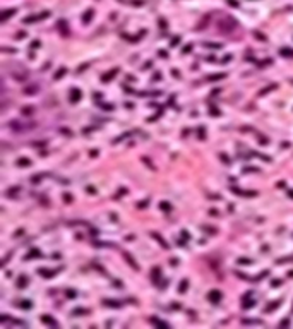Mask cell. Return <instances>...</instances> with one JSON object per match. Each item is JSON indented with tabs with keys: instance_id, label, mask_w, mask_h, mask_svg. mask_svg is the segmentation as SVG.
Instances as JSON below:
<instances>
[{
	"instance_id": "1",
	"label": "cell",
	"mask_w": 293,
	"mask_h": 329,
	"mask_svg": "<svg viewBox=\"0 0 293 329\" xmlns=\"http://www.w3.org/2000/svg\"><path fill=\"white\" fill-rule=\"evenodd\" d=\"M221 297H223V295H221L218 290L209 291V295H207V298H209V302H211V303H218V302L221 300Z\"/></svg>"
},
{
	"instance_id": "2",
	"label": "cell",
	"mask_w": 293,
	"mask_h": 329,
	"mask_svg": "<svg viewBox=\"0 0 293 329\" xmlns=\"http://www.w3.org/2000/svg\"><path fill=\"white\" fill-rule=\"evenodd\" d=\"M117 72H118V69H113V70H111V72H108V74H105V76H103V77H101V79H103V82H106L108 79H111V77H115V74H117Z\"/></svg>"
},
{
	"instance_id": "3",
	"label": "cell",
	"mask_w": 293,
	"mask_h": 329,
	"mask_svg": "<svg viewBox=\"0 0 293 329\" xmlns=\"http://www.w3.org/2000/svg\"><path fill=\"white\" fill-rule=\"evenodd\" d=\"M79 98H81V91H79V89H72V98H70V99L76 103V101H79Z\"/></svg>"
},
{
	"instance_id": "4",
	"label": "cell",
	"mask_w": 293,
	"mask_h": 329,
	"mask_svg": "<svg viewBox=\"0 0 293 329\" xmlns=\"http://www.w3.org/2000/svg\"><path fill=\"white\" fill-rule=\"evenodd\" d=\"M151 235H153V237H154V238H156L158 242H159V243H161V245H163V249H168V243H166V242H165V240H163V238H161V237H159V235H158V233H151Z\"/></svg>"
},
{
	"instance_id": "5",
	"label": "cell",
	"mask_w": 293,
	"mask_h": 329,
	"mask_svg": "<svg viewBox=\"0 0 293 329\" xmlns=\"http://www.w3.org/2000/svg\"><path fill=\"white\" fill-rule=\"evenodd\" d=\"M26 283H28V280H26V276H21L19 280H17V286H19L21 290H22V288H24V285H26Z\"/></svg>"
},
{
	"instance_id": "6",
	"label": "cell",
	"mask_w": 293,
	"mask_h": 329,
	"mask_svg": "<svg viewBox=\"0 0 293 329\" xmlns=\"http://www.w3.org/2000/svg\"><path fill=\"white\" fill-rule=\"evenodd\" d=\"M17 164H19V166H29L31 161L26 159V158H21V159H17Z\"/></svg>"
},
{
	"instance_id": "7",
	"label": "cell",
	"mask_w": 293,
	"mask_h": 329,
	"mask_svg": "<svg viewBox=\"0 0 293 329\" xmlns=\"http://www.w3.org/2000/svg\"><path fill=\"white\" fill-rule=\"evenodd\" d=\"M124 257H125V259H127V262H129V264H130V266H132V267H137V266H136V262L132 261V257H130V255H129L127 252H124Z\"/></svg>"
},
{
	"instance_id": "8",
	"label": "cell",
	"mask_w": 293,
	"mask_h": 329,
	"mask_svg": "<svg viewBox=\"0 0 293 329\" xmlns=\"http://www.w3.org/2000/svg\"><path fill=\"white\" fill-rule=\"evenodd\" d=\"M105 305L106 307H120V303H117L115 300H105Z\"/></svg>"
},
{
	"instance_id": "9",
	"label": "cell",
	"mask_w": 293,
	"mask_h": 329,
	"mask_svg": "<svg viewBox=\"0 0 293 329\" xmlns=\"http://www.w3.org/2000/svg\"><path fill=\"white\" fill-rule=\"evenodd\" d=\"M43 322H46V324H51L53 327L57 326V322H55V320H51V319H50V317H48V315H45V317H43Z\"/></svg>"
},
{
	"instance_id": "10",
	"label": "cell",
	"mask_w": 293,
	"mask_h": 329,
	"mask_svg": "<svg viewBox=\"0 0 293 329\" xmlns=\"http://www.w3.org/2000/svg\"><path fill=\"white\" fill-rule=\"evenodd\" d=\"M281 53H283L284 57H293V50H286V48H283V50H281Z\"/></svg>"
},
{
	"instance_id": "11",
	"label": "cell",
	"mask_w": 293,
	"mask_h": 329,
	"mask_svg": "<svg viewBox=\"0 0 293 329\" xmlns=\"http://www.w3.org/2000/svg\"><path fill=\"white\" fill-rule=\"evenodd\" d=\"M91 17H93V10H88V12H86V16H84V22H89V21H91Z\"/></svg>"
},
{
	"instance_id": "12",
	"label": "cell",
	"mask_w": 293,
	"mask_h": 329,
	"mask_svg": "<svg viewBox=\"0 0 293 329\" xmlns=\"http://www.w3.org/2000/svg\"><path fill=\"white\" fill-rule=\"evenodd\" d=\"M64 74H65V67H62V69H60V70H58V72L55 74V79H60V77H62V76H64Z\"/></svg>"
},
{
	"instance_id": "13",
	"label": "cell",
	"mask_w": 293,
	"mask_h": 329,
	"mask_svg": "<svg viewBox=\"0 0 293 329\" xmlns=\"http://www.w3.org/2000/svg\"><path fill=\"white\" fill-rule=\"evenodd\" d=\"M151 322H153V324H156V326H163V327H165V326H166V322H161V320H158V319H154V317H153V319H151Z\"/></svg>"
},
{
	"instance_id": "14",
	"label": "cell",
	"mask_w": 293,
	"mask_h": 329,
	"mask_svg": "<svg viewBox=\"0 0 293 329\" xmlns=\"http://www.w3.org/2000/svg\"><path fill=\"white\" fill-rule=\"evenodd\" d=\"M223 77H225V74H216V76H209L207 79H209V81H214V79H223Z\"/></svg>"
},
{
	"instance_id": "15",
	"label": "cell",
	"mask_w": 293,
	"mask_h": 329,
	"mask_svg": "<svg viewBox=\"0 0 293 329\" xmlns=\"http://www.w3.org/2000/svg\"><path fill=\"white\" fill-rule=\"evenodd\" d=\"M274 87H276V86H274V84H271V86H267V87H266V89H262V91H261V93H259V94H261V96H262V94H266V93H267V91H271V89H274Z\"/></svg>"
},
{
	"instance_id": "16",
	"label": "cell",
	"mask_w": 293,
	"mask_h": 329,
	"mask_svg": "<svg viewBox=\"0 0 293 329\" xmlns=\"http://www.w3.org/2000/svg\"><path fill=\"white\" fill-rule=\"evenodd\" d=\"M22 113H24V115H29V113H33V108L31 106L29 108H22Z\"/></svg>"
},
{
	"instance_id": "17",
	"label": "cell",
	"mask_w": 293,
	"mask_h": 329,
	"mask_svg": "<svg viewBox=\"0 0 293 329\" xmlns=\"http://www.w3.org/2000/svg\"><path fill=\"white\" fill-rule=\"evenodd\" d=\"M14 12H16V10H7V12H5V16H4V19H9V17L12 16V14H14Z\"/></svg>"
},
{
	"instance_id": "18",
	"label": "cell",
	"mask_w": 293,
	"mask_h": 329,
	"mask_svg": "<svg viewBox=\"0 0 293 329\" xmlns=\"http://www.w3.org/2000/svg\"><path fill=\"white\" fill-rule=\"evenodd\" d=\"M187 290V281H182V285H180V291H185Z\"/></svg>"
},
{
	"instance_id": "19",
	"label": "cell",
	"mask_w": 293,
	"mask_h": 329,
	"mask_svg": "<svg viewBox=\"0 0 293 329\" xmlns=\"http://www.w3.org/2000/svg\"><path fill=\"white\" fill-rule=\"evenodd\" d=\"M88 310L86 309H77V310H74V314H86Z\"/></svg>"
},
{
	"instance_id": "20",
	"label": "cell",
	"mask_w": 293,
	"mask_h": 329,
	"mask_svg": "<svg viewBox=\"0 0 293 329\" xmlns=\"http://www.w3.org/2000/svg\"><path fill=\"white\" fill-rule=\"evenodd\" d=\"M238 262H240V264H249V259H240Z\"/></svg>"
},
{
	"instance_id": "21",
	"label": "cell",
	"mask_w": 293,
	"mask_h": 329,
	"mask_svg": "<svg viewBox=\"0 0 293 329\" xmlns=\"http://www.w3.org/2000/svg\"><path fill=\"white\" fill-rule=\"evenodd\" d=\"M178 41H180V39H178V38H173V41H171V45L175 46V45H177V43H178Z\"/></svg>"
}]
</instances>
